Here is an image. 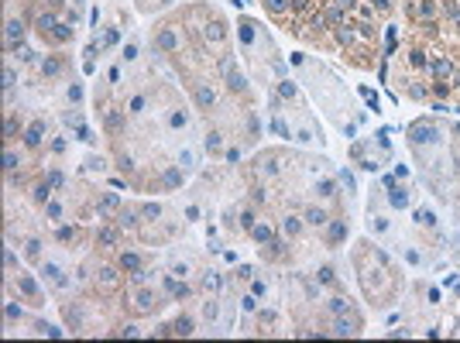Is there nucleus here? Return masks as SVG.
Instances as JSON below:
<instances>
[{
  "mask_svg": "<svg viewBox=\"0 0 460 343\" xmlns=\"http://www.w3.org/2000/svg\"><path fill=\"white\" fill-rule=\"evenodd\" d=\"M361 329H364V319L357 312H344V316L333 319V333L337 336H361Z\"/></svg>",
  "mask_w": 460,
  "mask_h": 343,
  "instance_id": "f257e3e1",
  "label": "nucleus"
},
{
  "mask_svg": "<svg viewBox=\"0 0 460 343\" xmlns=\"http://www.w3.org/2000/svg\"><path fill=\"white\" fill-rule=\"evenodd\" d=\"M11 282H14V285H18L21 292H24V295H28V302H31L35 309H38V305H41V292H38V285H35V278H31V275L18 271V275H14Z\"/></svg>",
  "mask_w": 460,
  "mask_h": 343,
  "instance_id": "f03ea898",
  "label": "nucleus"
},
{
  "mask_svg": "<svg viewBox=\"0 0 460 343\" xmlns=\"http://www.w3.org/2000/svg\"><path fill=\"white\" fill-rule=\"evenodd\" d=\"M344 240H347V220H333L330 230H326V244H330V247H340Z\"/></svg>",
  "mask_w": 460,
  "mask_h": 343,
  "instance_id": "7ed1b4c3",
  "label": "nucleus"
},
{
  "mask_svg": "<svg viewBox=\"0 0 460 343\" xmlns=\"http://www.w3.org/2000/svg\"><path fill=\"white\" fill-rule=\"evenodd\" d=\"M41 275H45V282H52L55 288H65V285H69L65 271H62L58 265H52V261H48V265H41Z\"/></svg>",
  "mask_w": 460,
  "mask_h": 343,
  "instance_id": "20e7f679",
  "label": "nucleus"
},
{
  "mask_svg": "<svg viewBox=\"0 0 460 343\" xmlns=\"http://www.w3.org/2000/svg\"><path fill=\"white\" fill-rule=\"evenodd\" d=\"M41 141H45V120H35V124L24 131V144H28V148H38Z\"/></svg>",
  "mask_w": 460,
  "mask_h": 343,
  "instance_id": "39448f33",
  "label": "nucleus"
},
{
  "mask_svg": "<svg viewBox=\"0 0 460 343\" xmlns=\"http://www.w3.org/2000/svg\"><path fill=\"white\" fill-rule=\"evenodd\" d=\"M388 203H392V210H405L409 206V189L405 186H388Z\"/></svg>",
  "mask_w": 460,
  "mask_h": 343,
  "instance_id": "423d86ee",
  "label": "nucleus"
},
{
  "mask_svg": "<svg viewBox=\"0 0 460 343\" xmlns=\"http://www.w3.org/2000/svg\"><path fill=\"white\" fill-rule=\"evenodd\" d=\"M155 302H158V295L148 292V288H141V292L134 295V309L137 312H155Z\"/></svg>",
  "mask_w": 460,
  "mask_h": 343,
  "instance_id": "0eeeda50",
  "label": "nucleus"
},
{
  "mask_svg": "<svg viewBox=\"0 0 460 343\" xmlns=\"http://www.w3.org/2000/svg\"><path fill=\"white\" fill-rule=\"evenodd\" d=\"M302 220H306V223H313V227H326V223H330V216H326V210H320V206H306V213H302Z\"/></svg>",
  "mask_w": 460,
  "mask_h": 343,
  "instance_id": "6e6552de",
  "label": "nucleus"
},
{
  "mask_svg": "<svg viewBox=\"0 0 460 343\" xmlns=\"http://www.w3.org/2000/svg\"><path fill=\"white\" fill-rule=\"evenodd\" d=\"M96 282H100V288H107V292H114V288L120 285L114 268H100V271H96Z\"/></svg>",
  "mask_w": 460,
  "mask_h": 343,
  "instance_id": "1a4fd4ad",
  "label": "nucleus"
},
{
  "mask_svg": "<svg viewBox=\"0 0 460 343\" xmlns=\"http://www.w3.org/2000/svg\"><path fill=\"white\" fill-rule=\"evenodd\" d=\"M251 237H254L258 244H271V240H275V230H271L268 223H254V227H251Z\"/></svg>",
  "mask_w": 460,
  "mask_h": 343,
  "instance_id": "9d476101",
  "label": "nucleus"
},
{
  "mask_svg": "<svg viewBox=\"0 0 460 343\" xmlns=\"http://www.w3.org/2000/svg\"><path fill=\"white\" fill-rule=\"evenodd\" d=\"M429 72H433L436 79H446L450 72H453V65H450L446 58H433V62H429Z\"/></svg>",
  "mask_w": 460,
  "mask_h": 343,
  "instance_id": "9b49d317",
  "label": "nucleus"
},
{
  "mask_svg": "<svg viewBox=\"0 0 460 343\" xmlns=\"http://www.w3.org/2000/svg\"><path fill=\"white\" fill-rule=\"evenodd\" d=\"M18 38H24V24L18 18L7 21V45H18Z\"/></svg>",
  "mask_w": 460,
  "mask_h": 343,
  "instance_id": "f8f14e48",
  "label": "nucleus"
},
{
  "mask_svg": "<svg viewBox=\"0 0 460 343\" xmlns=\"http://www.w3.org/2000/svg\"><path fill=\"white\" fill-rule=\"evenodd\" d=\"M192 93H196V103H199V107H213V103H216V93H213L210 86H196Z\"/></svg>",
  "mask_w": 460,
  "mask_h": 343,
  "instance_id": "ddd939ff",
  "label": "nucleus"
},
{
  "mask_svg": "<svg viewBox=\"0 0 460 343\" xmlns=\"http://www.w3.org/2000/svg\"><path fill=\"white\" fill-rule=\"evenodd\" d=\"M192 329H196V323H192L189 316H182V319H175V323H172L175 336H192Z\"/></svg>",
  "mask_w": 460,
  "mask_h": 343,
  "instance_id": "4468645a",
  "label": "nucleus"
},
{
  "mask_svg": "<svg viewBox=\"0 0 460 343\" xmlns=\"http://www.w3.org/2000/svg\"><path fill=\"white\" fill-rule=\"evenodd\" d=\"M179 186H182V172L179 168H169L162 175V189H179Z\"/></svg>",
  "mask_w": 460,
  "mask_h": 343,
  "instance_id": "2eb2a0df",
  "label": "nucleus"
},
{
  "mask_svg": "<svg viewBox=\"0 0 460 343\" xmlns=\"http://www.w3.org/2000/svg\"><path fill=\"white\" fill-rule=\"evenodd\" d=\"M120 268L131 271V275H137V271H141V258H137V254H120Z\"/></svg>",
  "mask_w": 460,
  "mask_h": 343,
  "instance_id": "dca6fc26",
  "label": "nucleus"
},
{
  "mask_svg": "<svg viewBox=\"0 0 460 343\" xmlns=\"http://www.w3.org/2000/svg\"><path fill=\"white\" fill-rule=\"evenodd\" d=\"M330 312H333V316H344V312H354V305L347 302V299H330Z\"/></svg>",
  "mask_w": 460,
  "mask_h": 343,
  "instance_id": "f3484780",
  "label": "nucleus"
},
{
  "mask_svg": "<svg viewBox=\"0 0 460 343\" xmlns=\"http://www.w3.org/2000/svg\"><path fill=\"white\" fill-rule=\"evenodd\" d=\"M45 216H48L52 223H58V220H62V203H55V199H48V203H45Z\"/></svg>",
  "mask_w": 460,
  "mask_h": 343,
  "instance_id": "a211bd4d",
  "label": "nucleus"
},
{
  "mask_svg": "<svg viewBox=\"0 0 460 343\" xmlns=\"http://www.w3.org/2000/svg\"><path fill=\"white\" fill-rule=\"evenodd\" d=\"M41 72H45V76H58V72H62V62H58V58H45V62H41Z\"/></svg>",
  "mask_w": 460,
  "mask_h": 343,
  "instance_id": "6ab92c4d",
  "label": "nucleus"
},
{
  "mask_svg": "<svg viewBox=\"0 0 460 343\" xmlns=\"http://www.w3.org/2000/svg\"><path fill=\"white\" fill-rule=\"evenodd\" d=\"M179 168L192 172V168H196V154H192V151H179Z\"/></svg>",
  "mask_w": 460,
  "mask_h": 343,
  "instance_id": "aec40b11",
  "label": "nucleus"
},
{
  "mask_svg": "<svg viewBox=\"0 0 460 343\" xmlns=\"http://www.w3.org/2000/svg\"><path fill=\"white\" fill-rule=\"evenodd\" d=\"M117 206H120V199H117V196H103V199H100V213H114Z\"/></svg>",
  "mask_w": 460,
  "mask_h": 343,
  "instance_id": "412c9836",
  "label": "nucleus"
},
{
  "mask_svg": "<svg viewBox=\"0 0 460 343\" xmlns=\"http://www.w3.org/2000/svg\"><path fill=\"white\" fill-rule=\"evenodd\" d=\"M316 192H320V196H326V199H330V196H333V192H337V186H333V182H330V179H320V182H316Z\"/></svg>",
  "mask_w": 460,
  "mask_h": 343,
  "instance_id": "4be33fe9",
  "label": "nucleus"
},
{
  "mask_svg": "<svg viewBox=\"0 0 460 343\" xmlns=\"http://www.w3.org/2000/svg\"><path fill=\"white\" fill-rule=\"evenodd\" d=\"M265 7H268L271 14H285V11H288V0H265Z\"/></svg>",
  "mask_w": 460,
  "mask_h": 343,
  "instance_id": "5701e85b",
  "label": "nucleus"
},
{
  "mask_svg": "<svg viewBox=\"0 0 460 343\" xmlns=\"http://www.w3.org/2000/svg\"><path fill=\"white\" fill-rule=\"evenodd\" d=\"M100 244H117V230L114 227H100Z\"/></svg>",
  "mask_w": 460,
  "mask_h": 343,
  "instance_id": "b1692460",
  "label": "nucleus"
},
{
  "mask_svg": "<svg viewBox=\"0 0 460 343\" xmlns=\"http://www.w3.org/2000/svg\"><path fill=\"white\" fill-rule=\"evenodd\" d=\"M285 233H288V237H299V233H302V223H299L295 216H288V220H285Z\"/></svg>",
  "mask_w": 460,
  "mask_h": 343,
  "instance_id": "393cba45",
  "label": "nucleus"
},
{
  "mask_svg": "<svg viewBox=\"0 0 460 343\" xmlns=\"http://www.w3.org/2000/svg\"><path fill=\"white\" fill-rule=\"evenodd\" d=\"M416 220H419L422 227H436V216H433L429 210H419V213H416Z\"/></svg>",
  "mask_w": 460,
  "mask_h": 343,
  "instance_id": "a878e982",
  "label": "nucleus"
},
{
  "mask_svg": "<svg viewBox=\"0 0 460 343\" xmlns=\"http://www.w3.org/2000/svg\"><path fill=\"white\" fill-rule=\"evenodd\" d=\"M340 182H344V189L350 192V196H354V189H357V182H354V175H350V172H347V168L340 172Z\"/></svg>",
  "mask_w": 460,
  "mask_h": 343,
  "instance_id": "bb28decb",
  "label": "nucleus"
},
{
  "mask_svg": "<svg viewBox=\"0 0 460 343\" xmlns=\"http://www.w3.org/2000/svg\"><path fill=\"white\" fill-rule=\"evenodd\" d=\"M203 285L216 292V288H220V275H216V271H206V278H203Z\"/></svg>",
  "mask_w": 460,
  "mask_h": 343,
  "instance_id": "cd10ccee",
  "label": "nucleus"
},
{
  "mask_svg": "<svg viewBox=\"0 0 460 343\" xmlns=\"http://www.w3.org/2000/svg\"><path fill=\"white\" fill-rule=\"evenodd\" d=\"M241 309H244V312H258V299H254V295H244V299H241Z\"/></svg>",
  "mask_w": 460,
  "mask_h": 343,
  "instance_id": "c85d7f7f",
  "label": "nucleus"
},
{
  "mask_svg": "<svg viewBox=\"0 0 460 343\" xmlns=\"http://www.w3.org/2000/svg\"><path fill=\"white\" fill-rule=\"evenodd\" d=\"M316 282H320V285H330V282H333V268H320Z\"/></svg>",
  "mask_w": 460,
  "mask_h": 343,
  "instance_id": "c756f323",
  "label": "nucleus"
},
{
  "mask_svg": "<svg viewBox=\"0 0 460 343\" xmlns=\"http://www.w3.org/2000/svg\"><path fill=\"white\" fill-rule=\"evenodd\" d=\"M220 144H223V141H220V134L213 131L210 137H206V151H220Z\"/></svg>",
  "mask_w": 460,
  "mask_h": 343,
  "instance_id": "7c9ffc66",
  "label": "nucleus"
},
{
  "mask_svg": "<svg viewBox=\"0 0 460 343\" xmlns=\"http://www.w3.org/2000/svg\"><path fill=\"white\" fill-rule=\"evenodd\" d=\"M14 82H18V76H14V69L7 65V69H4V86H7V90H14Z\"/></svg>",
  "mask_w": 460,
  "mask_h": 343,
  "instance_id": "2f4dec72",
  "label": "nucleus"
},
{
  "mask_svg": "<svg viewBox=\"0 0 460 343\" xmlns=\"http://www.w3.org/2000/svg\"><path fill=\"white\" fill-rule=\"evenodd\" d=\"M124 58L134 62V58H137V45H127V48H124Z\"/></svg>",
  "mask_w": 460,
  "mask_h": 343,
  "instance_id": "473e14b6",
  "label": "nucleus"
},
{
  "mask_svg": "<svg viewBox=\"0 0 460 343\" xmlns=\"http://www.w3.org/2000/svg\"><path fill=\"white\" fill-rule=\"evenodd\" d=\"M453 82H457V86H460V72H457V76H453Z\"/></svg>",
  "mask_w": 460,
  "mask_h": 343,
  "instance_id": "72a5a7b5",
  "label": "nucleus"
}]
</instances>
